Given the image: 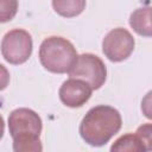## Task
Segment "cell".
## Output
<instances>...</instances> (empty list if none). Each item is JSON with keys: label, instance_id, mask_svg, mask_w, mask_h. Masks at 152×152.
I'll return each instance as SVG.
<instances>
[{"label": "cell", "instance_id": "cell-1", "mask_svg": "<svg viewBox=\"0 0 152 152\" xmlns=\"http://www.w3.org/2000/svg\"><path fill=\"white\" fill-rule=\"evenodd\" d=\"M121 126L122 118L116 108L99 104L86 113L80 124L78 132L88 145L101 147L121 129Z\"/></svg>", "mask_w": 152, "mask_h": 152}, {"label": "cell", "instance_id": "cell-2", "mask_svg": "<svg viewBox=\"0 0 152 152\" xmlns=\"http://www.w3.org/2000/svg\"><path fill=\"white\" fill-rule=\"evenodd\" d=\"M7 125L15 152H40L43 150L39 139L43 122L33 109L17 108L12 110L8 115Z\"/></svg>", "mask_w": 152, "mask_h": 152}, {"label": "cell", "instance_id": "cell-3", "mask_svg": "<svg viewBox=\"0 0 152 152\" xmlns=\"http://www.w3.org/2000/svg\"><path fill=\"white\" fill-rule=\"evenodd\" d=\"M40 64L50 72H69L77 58V51L74 44L66 38L51 36L45 38L39 46Z\"/></svg>", "mask_w": 152, "mask_h": 152}, {"label": "cell", "instance_id": "cell-4", "mask_svg": "<svg viewBox=\"0 0 152 152\" xmlns=\"http://www.w3.org/2000/svg\"><path fill=\"white\" fill-rule=\"evenodd\" d=\"M68 74L71 78L86 81L94 90H96L100 89L106 82L107 68L99 56L87 52L77 56Z\"/></svg>", "mask_w": 152, "mask_h": 152}, {"label": "cell", "instance_id": "cell-5", "mask_svg": "<svg viewBox=\"0 0 152 152\" xmlns=\"http://www.w3.org/2000/svg\"><path fill=\"white\" fill-rule=\"evenodd\" d=\"M32 49V37L24 28H13L2 37L1 55L10 64L19 65L25 63L31 57Z\"/></svg>", "mask_w": 152, "mask_h": 152}, {"label": "cell", "instance_id": "cell-6", "mask_svg": "<svg viewBox=\"0 0 152 152\" xmlns=\"http://www.w3.org/2000/svg\"><path fill=\"white\" fill-rule=\"evenodd\" d=\"M134 45L135 40L132 33L124 27H116L104 36L102 40V52L110 62H122L131 56Z\"/></svg>", "mask_w": 152, "mask_h": 152}, {"label": "cell", "instance_id": "cell-7", "mask_svg": "<svg viewBox=\"0 0 152 152\" xmlns=\"http://www.w3.org/2000/svg\"><path fill=\"white\" fill-rule=\"evenodd\" d=\"M89 83L78 78H69L64 81L58 90L61 102L70 108H78L86 104L93 93Z\"/></svg>", "mask_w": 152, "mask_h": 152}, {"label": "cell", "instance_id": "cell-8", "mask_svg": "<svg viewBox=\"0 0 152 152\" xmlns=\"http://www.w3.org/2000/svg\"><path fill=\"white\" fill-rule=\"evenodd\" d=\"M129 26L142 37H152V6L134 10L129 15Z\"/></svg>", "mask_w": 152, "mask_h": 152}, {"label": "cell", "instance_id": "cell-9", "mask_svg": "<svg viewBox=\"0 0 152 152\" xmlns=\"http://www.w3.org/2000/svg\"><path fill=\"white\" fill-rule=\"evenodd\" d=\"M87 5V0H52V7L57 14L64 18L80 15Z\"/></svg>", "mask_w": 152, "mask_h": 152}, {"label": "cell", "instance_id": "cell-10", "mask_svg": "<svg viewBox=\"0 0 152 152\" xmlns=\"http://www.w3.org/2000/svg\"><path fill=\"white\" fill-rule=\"evenodd\" d=\"M112 152H144V146L134 133H126L118 138L110 146Z\"/></svg>", "mask_w": 152, "mask_h": 152}, {"label": "cell", "instance_id": "cell-11", "mask_svg": "<svg viewBox=\"0 0 152 152\" xmlns=\"http://www.w3.org/2000/svg\"><path fill=\"white\" fill-rule=\"evenodd\" d=\"M18 12V0H0V21L7 23Z\"/></svg>", "mask_w": 152, "mask_h": 152}, {"label": "cell", "instance_id": "cell-12", "mask_svg": "<svg viewBox=\"0 0 152 152\" xmlns=\"http://www.w3.org/2000/svg\"><path fill=\"white\" fill-rule=\"evenodd\" d=\"M145 151H152V124H142L135 131Z\"/></svg>", "mask_w": 152, "mask_h": 152}, {"label": "cell", "instance_id": "cell-13", "mask_svg": "<svg viewBox=\"0 0 152 152\" xmlns=\"http://www.w3.org/2000/svg\"><path fill=\"white\" fill-rule=\"evenodd\" d=\"M141 112L147 119L152 120V90L147 91L145 94V96L142 97V100H141Z\"/></svg>", "mask_w": 152, "mask_h": 152}]
</instances>
